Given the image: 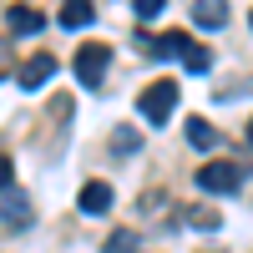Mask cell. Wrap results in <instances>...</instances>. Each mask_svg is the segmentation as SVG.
Returning a JSON list of instances; mask_svg holds the SVG:
<instances>
[{
  "label": "cell",
  "mask_w": 253,
  "mask_h": 253,
  "mask_svg": "<svg viewBox=\"0 0 253 253\" xmlns=\"http://www.w3.org/2000/svg\"><path fill=\"white\" fill-rule=\"evenodd\" d=\"M107 66H112V51H107V46H81V51H76V81H81V86L101 91Z\"/></svg>",
  "instance_id": "obj_3"
},
{
  "label": "cell",
  "mask_w": 253,
  "mask_h": 253,
  "mask_svg": "<svg viewBox=\"0 0 253 253\" xmlns=\"http://www.w3.org/2000/svg\"><path fill=\"white\" fill-rule=\"evenodd\" d=\"M248 20H253V15H248Z\"/></svg>",
  "instance_id": "obj_20"
},
{
  "label": "cell",
  "mask_w": 253,
  "mask_h": 253,
  "mask_svg": "<svg viewBox=\"0 0 253 253\" xmlns=\"http://www.w3.org/2000/svg\"><path fill=\"white\" fill-rule=\"evenodd\" d=\"M81 213H91V218H101V213H107V208H112V187L107 182H86V187H81Z\"/></svg>",
  "instance_id": "obj_6"
},
{
  "label": "cell",
  "mask_w": 253,
  "mask_h": 253,
  "mask_svg": "<svg viewBox=\"0 0 253 253\" xmlns=\"http://www.w3.org/2000/svg\"><path fill=\"white\" fill-rule=\"evenodd\" d=\"M51 71H56V56H46V51H36L26 66H20V91H36V86H46L51 81Z\"/></svg>",
  "instance_id": "obj_5"
},
{
  "label": "cell",
  "mask_w": 253,
  "mask_h": 253,
  "mask_svg": "<svg viewBox=\"0 0 253 253\" xmlns=\"http://www.w3.org/2000/svg\"><path fill=\"white\" fill-rule=\"evenodd\" d=\"M142 243H137V233H132V228H117V233L107 238V253H137Z\"/></svg>",
  "instance_id": "obj_13"
},
{
  "label": "cell",
  "mask_w": 253,
  "mask_h": 253,
  "mask_svg": "<svg viewBox=\"0 0 253 253\" xmlns=\"http://www.w3.org/2000/svg\"><path fill=\"white\" fill-rule=\"evenodd\" d=\"M187 46H193V36L187 31H167V36H142V51H147V61H177Z\"/></svg>",
  "instance_id": "obj_4"
},
{
  "label": "cell",
  "mask_w": 253,
  "mask_h": 253,
  "mask_svg": "<svg viewBox=\"0 0 253 253\" xmlns=\"http://www.w3.org/2000/svg\"><path fill=\"white\" fill-rule=\"evenodd\" d=\"M187 142H193L198 152H208V147L218 142V132H213V126H208L203 117H187Z\"/></svg>",
  "instance_id": "obj_10"
},
{
  "label": "cell",
  "mask_w": 253,
  "mask_h": 253,
  "mask_svg": "<svg viewBox=\"0 0 253 253\" xmlns=\"http://www.w3.org/2000/svg\"><path fill=\"white\" fill-rule=\"evenodd\" d=\"M112 147H117V152H132V147H137V132H132V126H122V132H112Z\"/></svg>",
  "instance_id": "obj_15"
},
{
  "label": "cell",
  "mask_w": 253,
  "mask_h": 253,
  "mask_svg": "<svg viewBox=\"0 0 253 253\" xmlns=\"http://www.w3.org/2000/svg\"><path fill=\"white\" fill-rule=\"evenodd\" d=\"M10 187V157H0V193Z\"/></svg>",
  "instance_id": "obj_17"
},
{
  "label": "cell",
  "mask_w": 253,
  "mask_h": 253,
  "mask_svg": "<svg viewBox=\"0 0 253 253\" xmlns=\"http://www.w3.org/2000/svg\"><path fill=\"white\" fill-rule=\"evenodd\" d=\"M193 20H198L203 31H218V26H228V5H218V0H198Z\"/></svg>",
  "instance_id": "obj_7"
},
{
  "label": "cell",
  "mask_w": 253,
  "mask_h": 253,
  "mask_svg": "<svg viewBox=\"0 0 253 253\" xmlns=\"http://www.w3.org/2000/svg\"><path fill=\"white\" fill-rule=\"evenodd\" d=\"M5 223H10V228H26V223H31V203H26V193L5 203Z\"/></svg>",
  "instance_id": "obj_12"
},
{
  "label": "cell",
  "mask_w": 253,
  "mask_h": 253,
  "mask_svg": "<svg viewBox=\"0 0 253 253\" xmlns=\"http://www.w3.org/2000/svg\"><path fill=\"white\" fill-rule=\"evenodd\" d=\"M182 66H187V71H193V76H203L208 66H213V56H208V46H198V41H193V46H187V51H182Z\"/></svg>",
  "instance_id": "obj_11"
},
{
  "label": "cell",
  "mask_w": 253,
  "mask_h": 253,
  "mask_svg": "<svg viewBox=\"0 0 253 253\" xmlns=\"http://www.w3.org/2000/svg\"><path fill=\"white\" fill-rule=\"evenodd\" d=\"M5 20H10V31H15V36H36L41 26H46V20H41V10H20V5H15Z\"/></svg>",
  "instance_id": "obj_9"
},
{
  "label": "cell",
  "mask_w": 253,
  "mask_h": 253,
  "mask_svg": "<svg viewBox=\"0 0 253 253\" xmlns=\"http://www.w3.org/2000/svg\"><path fill=\"white\" fill-rule=\"evenodd\" d=\"M162 5H167V0H132L137 20H157V15H162Z\"/></svg>",
  "instance_id": "obj_14"
},
{
  "label": "cell",
  "mask_w": 253,
  "mask_h": 253,
  "mask_svg": "<svg viewBox=\"0 0 253 253\" xmlns=\"http://www.w3.org/2000/svg\"><path fill=\"white\" fill-rule=\"evenodd\" d=\"M172 107H177V81H152V86L142 91V117L152 126H162L172 117Z\"/></svg>",
  "instance_id": "obj_2"
},
{
  "label": "cell",
  "mask_w": 253,
  "mask_h": 253,
  "mask_svg": "<svg viewBox=\"0 0 253 253\" xmlns=\"http://www.w3.org/2000/svg\"><path fill=\"white\" fill-rule=\"evenodd\" d=\"M198 187L203 193H238L243 187V167L238 162H208V167H198Z\"/></svg>",
  "instance_id": "obj_1"
},
{
  "label": "cell",
  "mask_w": 253,
  "mask_h": 253,
  "mask_svg": "<svg viewBox=\"0 0 253 253\" xmlns=\"http://www.w3.org/2000/svg\"><path fill=\"white\" fill-rule=\"evenodd\" d=\"M0 71H5V46H0Z\"/></svg>",
  "instance_id": "obj_18"
},
{
  "label": "cell",
  "mask_w": 253,
  "mask_h": 253,
  "mask_svg": "<svg viewBox=\"0 0 253 253\" xmlns=\"http://www.w3.org/2000/svg\"><path fill=\"white\" fill-rule=\"evenodd\" d=\"M187 223H193V228H218V213H208V208H193V213H187Z\"/></svg>",
  "instance_id": "obj_16"
},
{
  "label": "cell",
  "mask_w": 253,
  "mask_h": 253,
  "mask_svg": "<svg viewBox=\"0 0 253 253\" xmlns=\"http://www.w3.org/2000/svg\"><path fill=\"white\" fill-rule=\"evenodd\" d=\"M91 5H86V0H71V5H61V26H66V31H81V26H91Z\"/></svg>",
  "instance_id": "obj_8"
},
{
  "label": "cell",
  "mask_w": 253,
  "mask_h": 253,
  "mask_svg": "<svg viewBox=\"0 0 253 253\" xmlns=\"http://www.w3.org/2000/svg\"><path fill=\"white\" fill-rule=\"evenodd\" d=\"M248 142H253V122H248Z\"/></svg>",
  "instance_id": "obj_19"
}]
</instances>
